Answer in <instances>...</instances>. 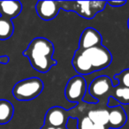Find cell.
Wrapping results in <instances>:
<instances>
[{"label":"cell","mask_w":129,"mask_h":129,"mask_svg":"<svg viewBox=\"0 0 129 129\" xmlns=\"http://www.w3.org/2000/svg\"><path fill=\"white\" fill-rule=\"evenodd\" d=\"M54 50V45L50 40L44 37H36L30 42L22 54L28 58L31 67L35 70L45 74L57 64V61L53 58Z\"/></svg>","instance_id":"cell-1"},{"label":"cell","mask_w":129,"mask_h":129,"mask_svg":"<svg viewBox=\"0 0 129 129\" xmlns=\"http://www.w3.org/2000/svg\"><path fill=\"white\" fill-rule=\"evenodd\" d=\"M85 104L86 103L81 102L70 110H66L60 106H53L50 108L45 114L43 125L55 127L67 126L70 118H79L82 114H86Z\"/></svg>","instance_id":"cell-2"},{"label":"cell","mask_w":129,"mask_h":129,"mask_svg":"<svg viewBox=\"0 0 129 129\" xmlns=\"http://www.w3.org/2000/svg\"><path fill=\"white\" fill-rule=\"evenodd\" d=\"M107 1H60L61 9L74 12L79 16L91 20L100 12L105 9Z\"/></svg>","instance_id":"cell-3"},{"label":"cell","mask_w":129,"mask_h":129,"mask_svg":"<svg viewBox=\"0 0 129 129\" xmlns=\"http://www.w3.org/2000/svg\"><path fill=\"white\" fill-rule=\"evenodd\" d=\"M43 82L37 77H31L17 82L13 88V95L18 101H31L43 90Z\"/></svg>","instance_id":"cell-4"},{"label":"cell","mask_w":129,"mask_h":129,"mask_svg":"<svg viewBox=\"0 0 129 129\" xmlns=\"http://www.w3.org/2000/svg\"><path fill=\"white\" fill-rule=\"evenodd\" d=\"M114 85L111 78L106 75H101L91 81L88 87V93L100 107H107L108 102L111 97Z\"/></svg>","instance_id":"cell-5"},{"label":"cell","mask_w":129,"mask_h":129,"mask_svg":"<svg viewBox=\"0 0 129 129\" xmlns=\"http://www.w3.org/2000/svg\"><path fill=\"white\" fill-rule=\"evenodd\" d=\"M80 51L82 53L89 66L93 68L94 72H99L103 69H105L112 61V55L111 51L103 44Z\"/></svg>","instance_id":"cell-6"},{"label":"cell","mask_w":129,"mask_h":129,"mask_svg":"<svg viewBox=\"0 0 129 129\" xmlns=\"http://www.w3.org/2000/svg\"><path fill=\"white\" fill-rule=\"evenodd\" d=\"M87 88L86 80L82 76H74L67 81L64 88V96L68 102L80 104L84 100Z\"/></svg>","instance_id":"cell-7"},{"label":"cell","mask_w":129,"mask_h":129,"mask_svg":"<svg viewBox=\"0 0 129 129\" xmlns=\"http://www.w3.org/2000/svg\"><path fill=\"white\" fill-rule=\"evenodd\" d=\"M60 10V1H38L36 5V13L43 20L55 19Z\"/></svg>","instance_id":"cell-8"},{"label":"cell","mask_w":129,"mask_h":129,"mask_svg":"<svg viewBox=\"0 0 129 129\" xmlns=\"http://www.w3.org/2000/svg\"><path fill=\"white\" fill-rule=\"evenodd\" d=\"M102 43L103 37L100 33L93 27H87L83 30V32L81 35L78 50H88V49L101 45Z\"/></svg>","instance_id":"cell-9"},{"label":"cell","mask_w":129,"mask_h":129,"mask_svg":"<svg viewBox=\"0 0 129 129\" xmlns=\"http://www.w3.org/2000/svg\"><path fill=\"white\" fill-rule=\"evenodd\" d=\"M109 113V121L108 126L109 128L119 129L125 125L127 120V116L125 110L121 105H116L113 107H107Z\"/></svg>","instance_id":"cell-10"},{"label":"cell","mask_w":129,"mask_h":129,"mask_svg":"<svg viewBox=\"0 0 129 129\" xmlns=\"http://www.w3.org/2000/svg\"><path fill=\"white\" fill-rule=\"evenodd\" d=\"M107 107H100L96 104H88L86 114L94 124L108 125L109 113Z\"/></svg>","instance_id":"cell-11"},{"label":"cell","mask_w":129,"mask_h":129,"mask_svg":"<svg viewBox=\"0 0 129 129\" xmlns=\"http://www.w3.org/2000/svg\"><path fill=\"white\" fill-rule=\"evenodd\" d=\"M22 11V5L20 1H0L1 17L13 20L20 15Z\"/></svg>","instance_id":"cell-12"},{"label":"cell","mask_w":129,"mask_h":129,"mask_svg":"<svg viewBox=\"0 0 129 129\" xmlns=\"http://www.w3.org/2000/svg\"><path fill=\"white\" fill-rule=\"evenodd\" d=\"M72 66L74 67V70L81 76L95 73L93 68L90 67L87 59L79 50H76L74 53V56L72 59Z\"/></svg>","instance_id":"cell-13"},{"label":"cell","mask_w":129,"mask_h":129,"mask_svg":"<svg viewBox=\"0 0 129 129\" xmlns=\"http://www.w3.org/2000/svg\"><path fill=\"white\" fill-rule=\"evenodd\" d=\"M14 113V108L11 102L0 99V125H5L11 121Z\"/></svg>","instance_id":"cell-14"},{"label":"cell","mask_w":129,"mask_h":129,"mask_svg":"<svg viewBox=\"0 0 129 129\" xmlns=\"http://www.w3.org/2000/svg\"><path fill=\"white\" fill-rule=\"evenodd\" d=\"M14 26L11 20L0 16V40H7L13 36Z\"/></svg>","instance_id":"cell-15"},{"label":"cell","mask_w":129,"mask_h":129,"mask_svg":"<svg viewBox=\"0 0 129 129\" xmlns=\"http://www.w3.org/2000/svg\"><path fill=\"white\" fill-rule=\"evenodd\" d=\"M121 104H129V88L121 86H114L111 97Z\"/></svg>","instance_id":"cell-16"},{"label":"cell","mask_w":129,"mask_h":129,"mask_svg":"<svg viewBox=\"0 0 129 129\" xmlns=\"http://www.w3.org/2000/svg\"><path fill=\"white\" fill-rule=\"evenodd\" d=\"M114 80L118 81V86L129 88V68L125 69L122 72H120L119 74H115Z\"/></svg>","instance_id":"cell-17"},{"label":"cell","mask_w":129,"mask_h":129,"mask_svg":"<svg viewBox=\"0 0 129 129\" xmlns=\"http://www.w3.org/2000/svg\"><path fill=\"white\" fill-rule=\"evenodd\" d=\"M94 123L89 119L87 114H82L78 118L77 129H92Z\"/></svg>","instance_id":"cell-18"},{"label":"cell","mask_w":129,"mask_h":129,"mask_svg":"<svg viewBox=\"0 0 129 129\" xmlns=\"http://www.w3.org/2000/svg\"><path fill=\"white\" fill-rule=\"evenodd\" d=\"M125 4H126V1H107V5L112 6V7L123 6Z\"/></svg>","instance_id":"cell-19"},{"label":"cell","mask_w":129,"mask_h":129,"mask_svg":"<svg viewBox=\"0 0 129 129\" xmlns=\"http://www.w3.org/2000/svg\"><path fill=\"white\" fill-rule=\"evenodd\" d=\"M10 61V58L7 55L0 56V64H7Z\"/></svg>","instance_id":"cell-20"},{"label":"cell","mask_w":129,"mask_h":129,"mask_svg":"<svg viewBox=\"0 0 129 129\" xmlns=\"http://www.w3.org/2000/svg\"><path fill=\"white\" fill-rule=\"evenodd\" d=\"M41 129H68L67 126H60V127H55V126H50V125H43Z\"/></svg>","instance_id":"cell-21"},{"label":"cell","mask_w":129,"mask_h":129,"mask_svg":"<svg viewBox=\"0 0 129 129\" xmlns=\"http://www.w3.org/2000/svg\"><path fill=\"white\" fill-rule=\"evenodd\" d=\"M92 129H110L108 125H100V124H94L93 128Z\"/></svg>","instance_id":"cell-22"},{"label":"cell","mask_w":129,"mask_h":129,"mask_svg":"<svg viewBox=\"0 0 129 129\" xmlns=\"http://www.w3.org/2000/svg\"><path fill=\"white\" fill-rule=\"evenodd\" d=\"M127 27H128V29H129V18H128V20H127Z\"/></svg>","instance_id":"cell-23"}]
</instances>
